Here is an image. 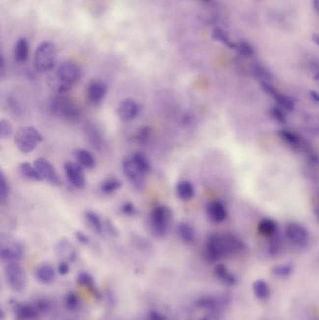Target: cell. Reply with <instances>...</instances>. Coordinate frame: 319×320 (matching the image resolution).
I'll use <instances>...</instances> for the list:
<instances>
[{"label": "cell", "mask_w": 319, "mask_h": 320, "mask_svg": "<svg viewBox=\"0 0 319 320\" xmlns=\"http://www.w3.org/2000/svg\"><path fill=\"white\" fill-rule=\"evenodd\" d=\"M245 245L237 236L228 234L211 235L205 245V256L210 262H216L222 258L242 252Z\"/></svg>", "instance_id": "6da1fadb"}, {"label": "cell", "mask_w": 319, "mask_h": 320, "mask_svg": "<svg viewBox=\"0 0 319 320\" xmlns=\"http://www.w3.org/2000/svg\"><path fill=\"white\" fill-rule=\"evenodd\" d=\"M81 77V68L73 62H64L48 77V87L53 92L63 95L68 92Z\"/></svg>", "instance_id": "7a4b0ae2"}, {"label": "cell", "mask_w": 319, "mask_h": 320, "mask_svg": "<svg viewBox=\"0 0 319 320\" xmlns=\"http://www.w3.org/2000/svg\"><path fill=\"white\" fill-rule=\"evenodd\" d=\"M43 138L39 130L34 126H26L20 127L14 137V144L20 152L29 154L42 142Z\"/></svg>", "instance_id": "3957f363"}, {"label": "cell", "mask_w": 319, "mask_h": 320, "mask_svg": "<svg viewBox=\"0 0 319 320\" xmlns=\"http://www.w3.org/2000/svg\"><path fill=\"white\" fill-rule=\"evenodd\" d=\"M58 51L56 45L51 41H44L39 44L35 52L34 65L40 72L53 70L57 64Z\"/></svg>", "instance_id": "277c9868"}, {"label": "cell", "mask_w": 319, "mask_h": 320, "mask_svg": "<svg viewBox=\"0 0 319 320\" xmlns=\"http://www.w3.org/2000/svg\"><path fill=\"white\" fill-rule=\"evenodd\" d=\"M50 111L53 115L66 121H77L80 110L77 105L68 97L58 96L50 101Z\"/></svg>", "instance_id": "5b68a950"}, {"label": "cell", "mask_w": 319, "mask_h": 320, "mask_svg": "<svg viewBox=\"0 0 319 320\" xmlns=\"http://www.w3.org/2000/svg\"><path fill=\"white\" fill-rule=\"evenodd\" d=\"M173 214L165 205L156 206L150 215V229L155 237H164L170 230Z\"/></svg>", "instance_id": "8992f818"}, {"label": "cell", "mask_w": 319, "mask_h": 320, "mask_svg": "<svg viewBox=\"0 0 319 320\" xmlns=\"http://www.w3.org/2000/svg\"><path fill=\"white\" fill-rule=\"evenodd\" d=\"M5 279L10 289L15 292H22L27 288V275L18 262H9L4 270Z\"/></svg>", "instance_id": "52a82bcc"}, {"label": "cell", "mask_w": 319, "mask_h": 320, "mask_svg": "<svg viewBox=\"0 0 319 320\" xmlns=\"http://www.w3.org/2000/svg\"><path fill=\"white\" fill-rule=\"evenodd\" d=\"M122 170L128 182L133 187L142 190L145 185V175L137 166L130 157H125L122 161Z\"/></svg>", "instance_id": "ba28073f"}, {"label": "cell", "mask_w": 319, "mask_h": 320, "mask_svg": "<svg viewBox=\"0 0 319 320\" xmlns=\"http://www.w3.org/2000/svg\"><path fill=\"white\" fill-rule=\"evenodd\" d=\"M286 236L290 243L297 247H304L309 241V233L307 230L299 223L291 222L286 228Z\"/></svg>", "instance_id": "9c48e42d"}, {"label": "cell", "mask_w": 319, "mask_h": 320, "mask_svg": "<svg viewBox=\"0 0 319 320\" xmlns=\"http://www.w3.org/2000/svg\"><path fill=\"white\" fill-rule=\"evenodd\" d=\"M33 165L37 169L42 181H46L54 185H61V180L58 176L55 167L52 165L46 158L39 157L37 158Z\"/></svg>", "instance_id": "30bf717a"}, {"label": "cell", "mask_w": 319, "mask_h": 320, "mask_svg": "<svg viewBox=\"0 0 319 320\" xmlns=\"http://www.w3.org/2000/svg\"><path fill=\"white\" fill-rule=\"evenodd\" d=\"M64 172L68 182L74 187L78 189L86 187L87 179L82 166L73 162H66L64 164Z\"/></svg>", "instance_id": "8fae6325"}, {"label": "cell", "mask_w": 319, "mask_h": 320, "mask_svg": "<svg viewBox=\"0 0 319 320\" xmlns=\"http://www.w3.org/2000/svg\"><path fill=\"white\" fill-rule=\"evenodd\" d=\"M278 136L287 145L296 151H304L308 153L312 149L307 142H305L298 133L290 129H281L278 131Z\"/></svg>", "instance_id": "7c38bea8"}, {"label": "cell", "mask_w": 319, "mask_h": 320, "mask_svg": "<svg viewBox=\"0 0 319 320\" xmlns=\"http://www.w3.org/2000/svg\"><path fill=\"white\" fill-rule=\"evenodd\" d=\"M261 87L262 90L265 93H267L271 98H273L274 101L278 104V106L281 107L282 109L289 111V112H292L295 109L294 101L290 97L279 92L270 83L262 82L261 83Z\"/></svg>", "instance_id": "4fadbf2b"}, {"label": "cell", "mask_w": 319, "mask_h": 320, "mask_svg": "<svg viewBox=\"0 0 319 320\" xmlns=\"http://www.w3.org/2000/svg\"><path fill=\"white\" fill-rule=\"evenodd\" d=\"M141 112V107L134 99L127 98L119 103L116 109L117 116L123 122H129L134 120Z\"/></svg>", "instance_id": "5bb4252c"}, {"label": "cell", "mask_w": 319, "mask_h": 320, "mask_svg": "<svg viewBox=\"0 0 319 320\" xmlns=\"http://www.w3.org/2000/svg\"><path fill=\"white\" fill-rule=\"evenodd\" d=\"M24 255V248L22 244L17 242H9L2 243L0 248V257L4 262H17Z\"/></svg>", "instance_id": "9a60e30c"}, {"label": "cell", "mask_w": 319, "mask_h": 320, "mask_svg": "<svg viewBox=\"0 0 319 320\" xmlns=\"http://www.w3.org/2000/svg\"><path fill=\"white\" fill-rule=\"evenodd\" d=\"M107 87L99 81H93L87 87V99L92 104H97L106 96Z\"/></svg>", "instance_id": "2e32d148"}, {"label": "cell", "mask_w": 319, "mask_h": 320, "mask_svg": "<svg viewBox=\"0 0 319 320\" xmlns=\"http://www.w3.org/2000/svg\"><path fill=\"white\" fill-rule=\"evenodd\" d=\"M207 214L214 223H222L227 217L228 212L225 205L220 201H213L207 205Z\"/></svg>", "instance_id": "e0dca14e"}, {"label": "cell", "mask_w": 319, "mask_h": 320, "mask_svg": "<svg viewBox=\"0 0 319 320\" xmlns=\"http://www.w3.org/2000/svg\"><path fill=\"white\" fill-rule=\"evenodd\" d=\"M196 304L200 308H203L211 312H216L220 308H222L223 306L227 305V301H225V299L222 297L206 295L200 298L196 302Z\"/></svg>", "instance_id": "ac0fdd59"}, {"label": "cell", "mask_w": 319, "mask_h": 320, "mask_svg": "<svg viewBox=\"0 0 319 320\" xmlns=\"http://www.w3.org/2000/svg\"><path fill=\"white\" fill-rule=\"evenodd\" d=\"M41 311L43 309L38 304H22L16 310V319L18 320H37Z\"/></svg>", "instance_id": "d6986e66"}, {"label": "cell", "mask_w": 319, "mask_h": 320, "mask_svg": "<svg viewBox=\"0 0 319 320\" xmlns=\"http://www.w3.org/2000/svg\"><path fill=\"white\" fill-rule=\"evenodd\" d=\"M258 232L263 237L272 238L275 237L278 232V225L271 218H263L258 225Z\"/></svg>", "instance_id": "ffe728a7"}, {"label": "cell", "mask_w": 319, "mask_h": 320, "mask_svg": "<svg viewBox=\"0 0 319 320\" xmlns=\"http://www.w3.org/2000/svg\"><path fill=\"white\" fill-rule=\"evenodd\" d=\"M74 156L78 164L86 169H93L96 166V159L94 155L86 149H77L74 152Z\"/></svg>", "instance_id": "44dd1931"}, {"label": "cell", "mask_w": 319, "mask_h": 320, "mask_svg": "<svg viewBox=\"0 0 319 320\" xmlns=\"http://www.w3.org/2000/svg\"><path fill=\"white\" fill-rule=\"evenodd\" d=\"M29 46L28 40L25 38H21L18 39L15 43L14 50H13V55L14 58L19 62V63H24L29 58Z\"/></svg>", "instance_id": "7402d4cb"}, {"label": "cell", "mask_w": 319, "mask_h": 320, "mask_svg": "<svg viewBox=\"0 0 319 320\" xmlns=\"http://www.w3.org/2000/svg\"><path fill=\"white\" fill-rule=\"evenodd\" d=\"M303 129L312 136H319V115H306L302 120Z\"/></svg>", "instance_id": "603a6c76"}, {"label": "cell", "mask_w": 319, "mask_h": 320, "mask_svg": "<svg viewBox=\"0 0 319 320\" xmlns=\"http://www.w3.org/2000/svg\"><path fill=\"white\" fill-rule=\"evenodd\" d=\"M36 276L38 280L43 284H51L56 278V272L49 264H42L36 270Z\"/></svg>", "instance_id": "cb8c5ba5"}, {"label": "cell", "mask_w": 319, "mask_h": 320, "mask_svg": "<svg viewBox=\"0 0 319 320\" xmlns=\"http://www.w3.org/2000/svg\"><path fill=\"white\" fill-rule=\"evenodd\" d=\"M215 275L227 286H234L237 283L236 276L224 264H219L216 266Z\"/></svg>", "instance_id": "d4e9b609"}, {"label": "cell", "mask_w": 319, "mask_h": 320, "mask_svg": "<svg viewBox=\"0 0 319 320\" xmlns=\"http://www.w3.org/2000/svg\"><path fill=\"white\" fill-rule=\"evenodd\" d=\"M87 223L95 233L102 235L104 233V223L102 222L100 216L92 211H88L85 214Z\"/></svg>", "instance_id": "484cf974"}, {"label": "cell", "mask_w": 319, "mask_h": 320, "mask_svg": "<svg viewBox=\"0 0 319 320\" xmlns=\"http://www.w3.org/2000/svg\"><path fill=\"white\" fill-rule=\"evenodd\" d=\"M177 196L182 201H189L193 199L195 188L193 184L188 181H181L176 185Z\"/></svg>", "instance_id": "4316f807"}, {"label": "cell", "mask_w": 319, "mask_h": 320, "mask_svg": "<svg viewBox=\"0 0 319 320\" xmlns=\"http://www.w3.org/2000/svg\"><path fill=\"white\" fill-rule=\"evenodd\" d=\"M253 292L259 300L265 301L271 296V288L267 282L264 280H257L253 284Z\"/></svg>", "instance_id": "83f0119b"}, {"label": "cell", "mask_w": 319, "mask_h": 320, "mask_svg": "<svg viewBox=\"0 0 319 320\" xmlns=\"http://www.w3.org/2000/svg\"><path fill=\"white\" fill-rule=\"evenodd\" d=\"M19 173L20 175H22L23 177L31 180V181H35V182H40L42 181L40 175H39L37 169L35 168V166L31 165L29 163H21L19 166Z\"/></svg>", "instance_id": "f1b7e54d"}, {"label": "cell", "mask_w": 319, "mask_h": 320, "mask_svg": "<svg viewBox=\"0 0 319 320\" xmlns=\"http://www.w3.org/2000/svg\"><path fill=\"white\" fill-rule=\"evenodd\" d=\"M178 234L184 243H193L196 241V232L190 224H180L178 227Z\"/></svg>", "instance_id": "f546056e"}, {"label": "cell", "mask_w": 319, "mask_h": 320, "mask_svg": "<svg viewBox=\"0 0 319 320\" xmlns=\"http://www.w3.org/2000/svg\"><path fill=\"white\" fill-rule=\"evenodd\" d=\"M132 160L134 161L136 166L145 174L147 175L150 171H151V164L149 159L147 158V156L142 153V152H136L131 156Z\"/></svg>", "instance_id": "4dcf8cb0"}, {"label": "cell", "mask_w": 319, "mask_h": 320, "mask_svg": "<svg viewBox=\"0 0 319 320\" xmlns=\"http://www.w3.org/2000/svg\"><path fill=\"white\" fill-rule=\"evenodd\" d=\"M122 187V182L117 178L106 179L100 186L101 192L104 194L110 195L118 191Z\"/></svg>", "instance_id": "1f68e13d"}, {"label": "cell", "mask_w": 319, "mask_h": 320, "mask_svg": "<svg viewBox=\"0 0 319 320\" xmlns=\"http://www.w3.org/2000/svg\"><path fill=\"white\" fill-rule=\"evenodd\" d=\"M251 71L253 75L256 77V79L260 80V82H268L270 83L271 80V75L270 71L263 67L261 64H253L251 66Z\"/></svg>", "instance_id": "d6a6232c"}, {"label": "cell", "mask_w": 319, "mask_h": 320, "mask_svg": "<svg viewBox=\"0 0 319 320\" xmlns=\"http://www.w3.org/2000/svg\"><path fill=\"white\" fill-rule=\"evenodd\" d=\"M212 37H213L214 40L221 42L224 45H226L227 47L235 49L236 43L232 41L230 39V37H229V35L221 29H215L213 30V33H212Z\"/></svg>", "instance_id": "836d02e7"}, {"label": "cell", "mask_w": 319, "mask_h": 320, "mask_svg": "<svg viewBox=\"0 0 319 320\" xmlns=\"http://www.w3.org/2000/svg\"><path fill=\"white\" fill-rule=\"evenodd\" d=\"M87 137L89 143L92 145L93 147L96 149H100V147L103 145V140L100 133L94 127H89L87 129Z\"/></svg>", "instance_id": "e575fe53"}, {"label": "cell", "mask_w": 319, "mask_h": 320, "mask_svg": "<svg viewBox=\"0 0 319 320\" xmlns=\"http://www.w3.org/2000/svg\"><path fill=\"white\" fill-rule=\"evenodd\" d=\"M293 265L291 263H286L282 265H277L272 268V273L279 278H287L293 272Z\"/></svg>", "instance_id": "d590c367"}, {"label": "cell", "mask_w": 319, "mask_h": 320, "mask_svg": "<svg viewBox=\"0 0 319 320\" xmlns=\"http://www.w3.org/2000/svg\"><path fill=\"white\" fill-rule=\"evenodd\" d=\"M241 56L249 58L252 57L255 54V49L252 46L251 44L245 40H240L239 42L236 43L235 49Z\"/></svg>", "instance_id": "8d00e7d4"}, {"label": "cell", "mask_w": 319, "mask_h": 320, "mask_svg": "<svg viewBox=\"0 0 319 320\" xmlns=\"http://www.w3.org/2000/svg\"><path fill=\"white\" fill-rule=\"evenodd\" d=\"M10 194V186L3 172L0 174V204H4Z\"/></svg>", "instance_id": "74e56055"}, {"label": "cell", "mask_w": 319, "mask_h": 320, "mask_svg": "<svg viewBox=\"0 0 319 320\" xmlns=\"http://www.w3.org/2000/svg\"><path fill=\"white\" fill-rule=\"evenodd\" d=\"M151 136V129L148 126L142 127L135 135L136 143L139 145H146L149 142V139Z\"/></svg>", "instance_id": "f35d334b"}, {"label": "cell", "mask_w": 319, "mask_h": 320, "mask_svg": "<svg viewBox=\"0 0 319 320\" xmlns=\"http://www.w3.org/2000/svg\"><path fill=\"white\" fill-rule=\"evenodd\" d=\"M269 113L270 116L279 124L287 123V116L284 113V109H282L281 107H271Z\"/></svg>", "instance_id": "ab89813d"}, {"label": "cell", "mask_w": 319, "mask_h": 320, "mask_svg": "<svg viewBox=\"0 0 319 320\" xmlns=\"http://www.w3.org/2000/svg\"><path fill=\"white\" fill-rule=\"evenodd\" d=\"M13 128L8 120L2 119L0 121V137L1 139H7L12 135Z\"/></svg>", "instance_id": "60d3db41"}, {"label": "cell", "mask_w": 319, "mask_h": 320, "mask_svg": "<svg viewBox=\"0 0 319 320\" xmlns=\"http://www.w3.org/2000/svg\"><path fill=\"white\" fill-rule=\"evenodd\" d=\"M121 212L126 215H134L137 213V210L134 204L131 203H126L122 205Z\"/></svg>", "instance_id": "b9f144b4"}, {"label": "cell", "mask_w": 319, "mask_h": 320, "mask_svg": "<svg viewBox=\"0 0 319 320\" xmlns=\"http://www.w3.org/2000/svg\"><path fill=\"white\" fill-rule=\"evenodd\" d=\"M104 231H105V233L112 235V236H116L117 235V231H116L115 226L113 225L112 222H110L109 220H106L104 222Z\"/></svg>", "instance_id": "7bdbcfd3"}, {"label": "cell", "mask_w": 319, "mask_h": 320, "mask_svg": "<svg viewBox=\"0 0 319 320\" xmlns=\"http://www.w3.org/2000/svg\"><path fill=\"white\" fill-rule=\"evenodd\" d=\"M281 249V243L280 241L278 240H274L272 243H271V246H270V251H271L272 255H275L276 253L279 252Z\"/></svg>", "instance_id": "ee69618b"}, {"label": "cell", "mask_w": 319, "mask_h": 320, "mask_svg": "<svg viewBox=\"0 0 319 320\" xmlns=\"http://www.w3.org/2000/svg\"><path fill=\"white\" fill-rule=\"evenodd\" d=\"M149 320H167L165 319L164 316H162L160 313L156 312V311H153L149 314L148 317Z\"/></svg>", "instance_id": "f6af8a7d"}, {"label": "cell", "mask_w": 319, "mask_h": 320, "mask_svg": "<svg viewBox=\"0 0 319 320\" xmlns=\"http://www.w3.org/2000/svg\"><path fill=\"white\" fill-rule=\"evenodd\" d=\"M58 271H59V272H60L61 274H63V275L67 274V273L68 272V264H67V263H65V262H62V263H60V264H59V266H58Z\"/></svg>", "instance_id": "bcb514c9"}, {"label": "cell", "mask_w": 319, "mask_h": 320, "mask_svg": "<svg viewBox=\"0 0 319 320\" xmlns=\"http://www.w3.org/2000/svg\"><path fill=\"white\" fill-rule=\"evenodd\" d=\"M76 236H77V239L79 242H81V243H88V238H87V236L85 234V233L78 232V233H76Z\"/></svg>", "instance_id": "7dc6e473"}, {"label": "cell", "mask_w": 319, "mask_h": 320, "mask_svg": "<svg viewBox=\"0 0 319 320\" xmlns=\"http://www.w3.org/2000/svg\"><path fill=\"white\" fill-rule=\"evenodd\" d=\"M310 97L312 98V100L316 103H319V93L318 91H315V90H312L309 92Z\"/></svg>", "instance_id": "c3c4849f"}, {"label": "cell", "mask_w": 319, "mask_h": 320, "mask_svg": "<svg viewBox=\"0 0 319 320\" xmlns=\"http://www.w3.org/2000/svg\"><path fill=\"white\" fill-rule=\"evenodd\" d=\"M314 211H315V214H316L317 218L319 220V199L314 206Z\"/></svg>", "instance_id": "681fc988"}, {"label": "cell", "mask_w": 319, "mask_h": 320, "mask_svg": "<svg viewBox=\"0 0 319 320\" xmlns=\"http://www.w3.org/2000/svg\"><path fill=\"white\" fill-rule=\"evenodd\" d=\"M312 40H313V42H315L317 45H319V34H313V36H312Z\"/></svg>", "instance_id": "f907efd6"}, {"label": "cell", "mask_w": 319, "mask_h": 320, "mask_svg": "<svg viewBox=\"0 0 319 320\" xmlns=\"http://www.w3.org/2000/svg\"><path fill=\"white\" fill-rule=\"evenodd\" d=\"M314 7L319 12V0H314Z\"/></svg>", "instance_id": "816d5d0a"}, {"label": "cell", "mask_w": 319, "mask_h": 320, "mask_svg": "<svg viewBox=\"0 0 319 320\" xmlns=\"http://www.w3.org/2000/svg\"><path fill=\"white\" fill-rule=\"evenodd\" d=\"M203 1H208V0H203Z\"/></svg>", "instance_id": "f5cc1de1"}, {"label": "cell", "mask_w": 319, "mask_h": 320, "mask_svg": "<svg viewBox=\"0 0 319 320\" xmlns=\"http://www.w3.org/2000/svg\"></svg>", "instance_id": "db71d44e"}]
</instances>
